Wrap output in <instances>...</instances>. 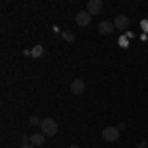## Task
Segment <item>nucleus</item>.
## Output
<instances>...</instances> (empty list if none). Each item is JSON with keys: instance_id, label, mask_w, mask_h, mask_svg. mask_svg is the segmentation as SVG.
Returning a JSON list of instances; mask_svg holds the SVG:
<instances>
[{"instance_id": "obj_1", "label": "nucleus", "mask_w": 148, "mask_h": 148, "mask_svg": "<svg viewBox=\"0 0 148 148\" xmlns=\"http://www.w3.org/2000/svg\"><path fill=\"white\" fill-rule=\"evenodd\" d=\"M40 128H42V134L44 136H56L57 134V123L53 119H44Z\"/></svg>"}, {"instance_id": "obj_2", "label": "nucleus", "mask_w": 148, "mask_h": 148, "mask_svg": "<svg viewBox=\"0 0 148 148\" xmlns=\"http://www.w3.org/2000/svg\"><path fill=\"white\" fill-rule=\"evenodd\" d=\"M119 134H121L119 126H107V128H103V138L107 142H116L119 140Z\"/></svg>"}, {"instance_id": "obj_3", "label": "nucleus", "mask_w": 148, "mask_h": 148, "mask_svg": "<svg viewBox=\"0 0 148 148\" xmlns=\"http://www.w3.org/2000/svg\"><path fill=\"white\" fill-rule=\"evenodd\" d=\"M91 18H93V16L87 10H81V12H77V14H75V22L79 24V26H83V28L91 24Z\"/></svg>"}, {"instance_id": "obj_4", "label": "nucleus", "mask_w": 148, "mask_h": 148, "mask_svg": "<svg viewBox=\"0 0 148 148\" xmlns=\"http://www.w3.org/2000/svg\"><path fill=\"white\" fill-rule=\"evenodd\" d=\"M101 10H103V2L101 0H89V2H87V12H89L91 16L99 14Z\"/></svg>"}, {"instance_id": "obj_5", "label": "nucleus", "mask_w": 148, "mask_h": 148, "mask_svg": "<svg viewBox=\"0 0 148 148\" xmlns=\"http://www.w3.org/2000/svg\"><path fill=\"white\" fill-rule=\"evenodd\" d=\"M114 28H119V30H126L128 28V24H130V20H128V16H125V14H121V16H116L113 20Z\"/></svg>"}, {"instance_id": "obj_6", "label": "nucleus", "mask_w": 148, "mask_h": 148, "mask_svg": "<svg viewBox=\"0 0 148 148\" xmlns=\"http://www.w3.org/2000/svg\"><path fill=\"white\" fill-rule=\"evenodd\" d=\"M71 91L75 93V95H81V93L85 91V81L83 79H73V83H71Z\"/></svg>"}, {"instance_id": "obj_7", "label": "nucleus", "mask_w": 148, "mask_h": 148, "mask_svg": "<svg viewBox=\"0 0 148 148\" xmlns=\"http://www.w3.org/2000/svg\"><path fill=\"white\" fill-rule=\"evenodd\" d=\"M113 30H114V24L109 22V20H103V22L99 24V32H101V34H111Z\"/></svg>"}, {"instance_id": "obj_8", "label": "nucleus", "mask_w": 148, "mask_h": 148, "mask_svg": "<svg viewBox=\"0 0 148 148\" xmlns=\"http://www.w3.org/2000/svg\"><path fill=\"white\" fill-rule=\"evenodd\" d=\"M46 142V136L42 134V132H38V134H32L30 136V144H34V146H42Z\"/></svg>"}, {"instance_id": "obj_9", "label": "nucleus", "mask_w": 148, "mask_h": 148, "mask_svg": "<svg viewBox=\"0 0 148 148\" xmlns=\"http://www.w3.org/2000/svg\"><path fill=\"white\" fill-rule=\"evenodd\" d=\"M42 121H44V119H40V116H36V114H34V116H30V125H32V126H40V125H42Z\"/></svg>"}, {"instance_id": "obj_10", "label": "nucleus", "mask_w": 148, "mask_h": 148, "mask_svg": "<svg viewBox=\"0 0 148 148\" xmlns=\"http://www.w3.org/2000/svg\"><path fill=\"white\" fill-rule=\"evenodd\" d=\"M42 51H44V47H42V46H36L34 49H32V56H34V57H40V56H42Z\"/></svg>"}, {"instance_id": "obj_11", "label": "nucleus", "mask_w": 148, "mask_h": 148, "mask_svg": "<svg viewBox=\"0 0 148 148\" xmlns=\"http://www.w3.org/2000/svg\"><path fill=\"white\" fill-rule=\"evenodd\" d=\"M61 36H63V38H65L67 42H73V40H75V36L71 34V32H61Z\"/></svg>"}, {"instance_id": "obj_12", "label": "nucleus", "mask_w": 148, "mask_h": 148, "mask_svg": "<svg viewBox=\"0 0 148 148\" xmlns=\"http://www.w3.org/2000/svg\"><path fill=\"white\" fill-rule=\"evenodd\" d=\"M20 148H34V144H22Z\"/></svg>"}, {"instance_id": "obj_13", "label": "nucleus", "mask_w": 148, "mask_h": 148, "mask_svg": "<svg viewBox=\"0 0 148 148\" xmlns=\"http://www.w3.org/2000/svg\"><path fill=\"white\" fill-rule=\"evenodd\" d=\"M69 148H79V146H77V144H71V146H69Z\"/></svg>"}]
</instances>
